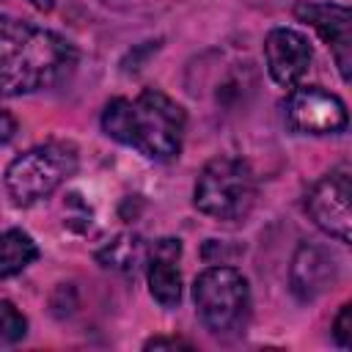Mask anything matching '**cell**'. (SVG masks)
I'll return each mask as SVG.
<instances>
[{
	"instance_id": "cell-8",
	"label": "cell",
	"mask_w": 352,
	"mask_h": 352,
	"mask_svg": "<svg viewBox=\"0 0 352 352\" xmlns=\"http://www.w3.org/2000/svg\"><path fill=\"white\" fill-rule=\"evenodd\" d=\"M294 16L300 22H308L319 38L330 47L336 66L344 80H349V63H352V14L346 6L336 3H300L294 8Z\"/></svg>"
},
{
	"instance_id": "cell-18",
	"label": "cell",
	"mask_w": 352,
	"mask_h": 352,
	"mask_svg": "<svg viewBox=\"0 0 352 352\" xmlns=\"http://www.w3.org/2000/svg\"><path fill=\"white\" fill-rule=\"evenodd\" d=\"M28 3H30V6H36L38 11H52V6H55L52 0H28Z\"/></svg>"
},
{
	"instance_id": "cell-15",
	"label": "cell",
	"mask_w": 352,
	"mask_h": 352,
	"mask_svg": "<svg viewBox=\"0 0 352 352\" xmlns=\"http://www.w3.org/2000/svg\"><path fill=\"white\" fill-rule=\"evenodd\" d=\"M333 338L338 341V346H352V305L344 302L336 322H333Z\"/></svg>"
},
{
	"instance_id": "cell-3",
	"label": "cell",
	"mask_w": 352,
	"mask_h": 352,
	"mask_svg": "<svg viewBox=\"0 0 352 352\" xmlns=\"http://www.w3.org/2000/svg\"><path fill=\"white\" fill-rule=\"evenodd\" d=\"M256 195V176L245 160L214 157L198 173L192 201L198 212L214 220H242L250 214Z\"/></svg>"
},
{
	"instance_id": "cell-14",
	"label": "cell",
	"mask_w": 352,
	"mask_h": 352,
	"mask_svg": "<svg viewBox=\"0 0 352 352\" xmlns=\"http://www.w3.org/2000/svg\"><path fill=\"white\" fill-rule=\"evenodd\" d=\"M25 333H28L25 316L14 308V302L0 300V344H16L19 338H25Z\"/></svg>"
},
{
	"instance_id": "cell-5",
	"label": "cell",
	"mask_w": 352,
	"mask_h": 352,
	"mask_svg": "<svg viewBox=\"0 0 352 352\" xmlns=\"http://www.w3.org/2000/svg\"><path fill=\"white\" fill-rule=\"evenodd\" d=\"M77 170V151L69 143H44L19 154L6 170V190L14 204L28 206L55 192Z\"/></svg>"
},
{
	"instance_id": "cell-16",
	"label": "cell",
	"mask_w": 352,
	"mask_h": 352,
	"mask_svg": "<svg viewBox=\"0 0 352 352\" xmlns=\"http://www.w3.org/2000/svg\"><path fill=\"white\" fill-rule=\"evenodd\" d=\"M14 132H16V121H14V116L6 113V110H0V143H8V140L14 138Z\"/></svg>"
},
{
	"instance_id": "cell-12",
	"label": "cell",
	"mask_w": 352,
	"mask_h": 352,
	"mask_svg": "<svg viewBox=\"0 0 352 352\" xmlns=\"http://www.w3.org/2000/svg\"><path fill=\"white\" fill-rule=\"evenodd\" d=\"M36 258H38V248L30 234L19 228H8L0 234V278H11L22 272Z\"/></svg>"
},
{
	"instance_id": "cell-11",
	"label": "cell",
	"mask_w": 352,
	"mask_h": 352,
	"mask_svg": "<svg viewBox=\"0 0 352 352\" xmlns=\"http://www.w3.org/2000/svg\"><path fill=\"white\" fill-rule=\"evenodd\" d=\"M179 256H182V242L173 236L157 239L151 245V256H148V267H146L148 292L165 308H173L182 300V275L176 267Z\"/></svg>"
},
{
	"instance_id": "cell-10",
	"label": "cell",
	"mask_w": 352,
	"mask_h": 352,
	"mask_svg": "<svg viewBox=\"0 0 352 352\" xmlns=\"http://www.w3.org/2000/svg\"><path fill=\"white\" fill-rule=\"evenodd\" d=\"M338 278V264L336 256L322 248V245H300L294 258H292V270H289V283L292 292L297 294V300L311 302L319 294H324Z\"/></svg>"
},
{
	"instance_id": "cell-9",
	"label": "cell",
	"mask_w": 352,
	"mask_h": 352,
	"mask_svg": "<svg viewBox=\"0 0 352 352\" xmlns=\"http://www.w3.org/2000/svg\"><path fill=\"white\" fill-rule=\"evenodd\" d=\"M264 58L270 77L283 88H294L311 66V44L292 28H272L264 38Z\"/></svg>"
},
{
	"instance_id": "cell-13",
	"label": "cell",
	"mask_w": 352,
	"mask_h": 352,
	"mask_svg": "<svg viewBox=\"0 0 352 352\" xmlns=\"http://www.w3.org/2000/svg\"><path fill=\"white\" fill-rule=\"evenodd\" d=\"M143 256H146L143 242H140V236H132V234L116 236L104 250L96 253V258L104 267H113V270H121V272H135L138 264L143 261Z\"/></svg>"
},
{
	"instance_id": "cell-6",
	"label": "cell",
	"mask_w": 352,
	"mask_h": 352,
	"mask_svg": "<svg viewBox=\"0 0 352 352\" xmlns=\"http://www.w3.org/2000/svg\"><path fill=\"white\" fill-rule=\"evenodd\" d=\"M283 116L300 135H338L349 124L346 104L319 85L294 88L283 102Z\"/></svg>"
},
{
	"instance_id": "cell-17",
	"label": "cell",
	"mask_w": 352,
	"mask_h": 352,
	"mask_svg": "<svg viewBox=\"0 0 352 352\" xmlns=\"http://www.w3.org/2000/svg\"><path fill=\"white\" fill-rule=\"evenodd\" d=\"M162 346L176 349V346H190V344L182 341V338H148V341H146V349H162Z\"/></svg>"
},
{
	"instance_id": "cell-7",
	"label": "cell",
	"mask_w": 352,
	"mask_h": 352,
	"mask_svg": "<svg viewBox=\"0 0 352 352\" xmlns=\"http://www.w3.org/2000/svg\"><path fill=\"white\" fill-rule=\"evenodd\" d=\"M349 170L341 165L333 173L322 176L314 190L308 192L305 209L316 228H322L327 236H336L338 242H349L352 236V209H349Z\"/></svg>"
},
{
	"instance_id": "cell-1",
	"label": "cell",
	"mask_w": 352,
	"mask_h": 352,
	"mask_svg": "<svg viewBox=\"0 0 352 352\" xmlns=\"http://www.w3.org/2000/svg\"><path fill=\"white\" fill-rule=\"evenodd\" d=\"M77 66L63 36L0 14V96H19L60 82Z\"/></svg>"
},
{
	"instance_id": "cell-4",
	"label": "cell",
	"mask_w": 352,
	"mask_h": 352,
	"mask_svg": "<svg viewBox=\"0 0 352 352\" xmlns=\"http://www.w3.org/2000/svg\"><path fill=\"white\" fill-rule=\"evenodd\" d=\"M192 300L206 330L226 336L245 327L250 314L248 278L234 267H209L192 283Z\"/></svg>"
},
{
	"instance_id": "cell-2",
	"label": "cell",
	"mask_w": 352,
	"mask_h": 352,
	"mask_svg": "<svg viewBox=\"0 0 352 352\" xmlns=\"http://www.w3.org/2000/svg\"><path fill=\"white\" fill-rule=\"evenodd\" d=\"M102 129L143 157L165 162L182 151L187 116L184 107L162 91L143 88L135 99H113L102 113Z\"/></svg>"
}]
</instances>
